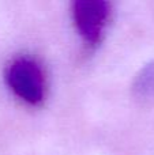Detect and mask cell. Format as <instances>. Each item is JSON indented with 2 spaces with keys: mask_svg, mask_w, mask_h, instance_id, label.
Masks as SVG:
<instances>
[{
  "mask_svg": "<svg viewBox=\"0 0 154 155\" xmlns=\"http://www.w3.org/2000/svg\"><path fill=\"white\" fill-rule=\"evenodd\" d=\"M132 93L139 101L149 102L154 99V61L141 68L134 79Z\"/></svg>",
  "mask_w": 154,
  "mask_h": 155,
  "instance_id": "3957f363",
  "label": "cell"
},
{
  "mask_svg": "<svg viewBox=\"0 0 154 155\" xmlns=\"http://www.w3.org/2000/svg\"><path fill=\"white\" fill-rule=\"evenodd\" d=\"M5 82L12 93L30 105H38L45 95V82L40 65L29 57L15 59L5 71Z\"/></svg>",
  "mask_w": 154,
  "mask_h": 155,
  "instance_id": "6da1fadb",
  "label": "cell"
},
{
  "mask_svg": "<svg viewBox=\"0 0 154 155\" xmlns=\"http://www.w3.org/2000/svg\"><path fill=\"white\" fill-rule=\"evenodd\" d=\"M71 12L85 42L92 46L98 45L111 16V4L104 0H76L72 3Z\"/></svg>",
  "mask_w": 154,
  "mask_h": 155,
  "instance_id": "7a4b0ae2",
  "label": "cell"
}]
</instances>
